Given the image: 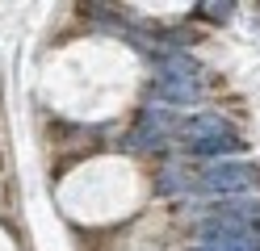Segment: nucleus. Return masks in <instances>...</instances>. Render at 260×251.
<instances>
[{
  "label": "nucleus",
  "instance_id": "obj_7",
  "mask_svg": "<svg viewBox=\"0 0 260 251\" xmlns=\"http://www.w3.org/2000/svg\"><path fill=\"white\" fill-rule=\"evenodd\" d=\"M159 193H189V180L168 163V167H164V176H159Z\"/></svg>",
  "mask_w": 260,
  "mask_h": 251
},
{
  "label": "nucleus",
  "instance_id": "obj_2",
  "mask_svg": "<svg viewBox=\"0 0 260 251\" xmlns=\"http://www.w3.org/2000/svg\"><path fill=\"white\" fill-rule=\"evenodd\" d=\"M256 167L243 163V159H218V163H206L202 176H198V189L202 193H214V197H235V193H248L256 189Z\"/></svg>",
  "mask_w": 260,
  "mask_h": 251
},
{
  "label": "nucleus",
  "instance_id": "obj_6",
  "mask_svg": "<svg viewBox=\"0 0 260 251\" xmlns=\"http://www.w3.org/2000/svg\"><path fill=\"white\" fill-rule=\"evenodd\" d=\"M130 147L135 151H159L164 147V126H151V117H143V122L135 126V134H130Z\"/></svg>",
  "mask_w": 260,
  "mask_h": 251
},
{
  "label": "nucleus",
  "instance_id": "obj_5",
  "mask_svg": "<svg viewBox=\"0 0 260 251\" xmlns=\"http://www.w3.org/2000/svg\"><path fill=\"white\" fill-rule=\"evenodd\" d=\"M181 134H185V147H189V142H206V138H218V134H231V126L218 113H198L181 126Z\"/></svg>",
  "mask_w": 260,
  "mask_h": 251
},
{
  "label": "nucleus",
  "instance_id": "obj_4",
  "mask_svg": "<svg viewBox=\"0 0 260 251\" xmlns=\"http://www.w3.org/2000/svg\"><path fill=\"white\" fill-rule=\"evenodd\" d=\"M189 155H198V159H235V155H243V138L239 134H218V138H206V142H189Z\"/></svg>",
  "mask_w": 260,
  "mask_h": 251
},
{
  "label": "nucleus",
  "instance_id": "obj_1",
  "mask_svg": "<svg viewBox=\"0 0 260 251\" xmlns=\"http://www.w3.org/2000/svg\"><path fill=\"white\" fill-rule=\"evenodd\" d=\"M151 96L164 105H193L206 96V80H202V63L193 55H168L155 67V84Z\"/></svg>",
  "mask_w": 260,
  "mask_h": 251
},
{
  "label": "nucleus",
  "instance_id": "obj_3",
  "mask_svg": "<svg viewBox=\"0 0 260 251\" xmlns=\"http://www.w3.org/2000/svg\"><path fill=\"white\" fill-rule=\"evenodd\" d=\"M202 247H206V251H256V239H252L248 226L206 222V226H202Z\"/></svg>",
  "mask_w": 260,
  "mask_h": 251
},
{
  "label": "nucleus",
  "instance_id": "obj_8",
  "mask_svg": "<svg viewBox=\"0 0 260 251\" xmlns=\"http://www.w3.org/2000/svg\"><path fill=\"white\" fill-rule=\"evenodd\" d=\"M198 17H210V21H226V17H231V5H202Z\"/></svg>",
  "mask_w": 260,
  "mask_h": 251
}]
</instances>
